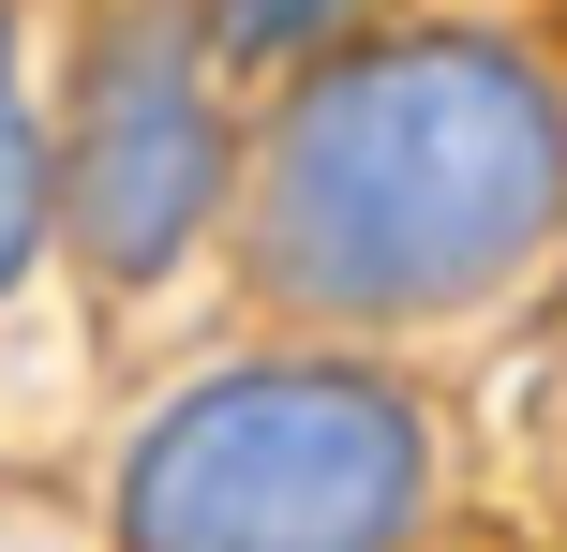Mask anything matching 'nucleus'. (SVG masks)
I'll return each instance as SVG.
<instances>
[{"label": "nucleus", "instance_id": "f257e3e1", "mask_svg": "<svg viewBox=\"0 0 567 552\" xmlns=\"http://www.w3.org/2000/svg\"><path fill=\"white\" fill-rule=\"evenodd\" d=\"M567 209V119L508 45H373L284 105L269 149V284L313 314H449L493 299Z\"/></svg>", "mask_w": 567, "mask_h": 552}, {"label": "nucleus", "instance_id": "f03ea898", "mask_svg": "<svg viewBox=\"0 0 567 552\" xmlns=\"http://www.w3.org/2000/svg\"><path fill=\"white\" fill-rule=\"evenodd\" d=\"M433 493L419 404L329 358H255L209 374L195 404L150 418L135 478H120V538L135 552H389Z\"/></svg>", "mask_w": 567, "mask_h": 552}, {"label": "nucleus", "instance_id": "7ed1b4c3", "mask_svg": "<svg viewBox=\"0 0 567 552\" xmlns=\"http://www.w3.org/2000/svg\"><path fill=\"white\" fill-rule=\"evenodd\" d=\"M209 179H225V135H209L195 60H179L165 30H150V45H105L90 119H75V239L120 269V284H150V269L195 239Z\"/></svg>", "mask_w": 567, "mask_h": 552}, {"label": "nucleus", "instance_id": "20e7f679", "mask_svg": "<svg viewBox=\"0 0 567 552\" xmlns=\"http://www.w3.org/2000/svg\"><path fill=\"white\" fill-rule=\"evenodd\" d=\"M45 239V149H30V90H16V45H0V284L30 269Z\"/></svg>", "mask_w": 567, "mask_h": 552}, {"label": "nucleus", "instance_id": "39448f33", "mask_svg": "<svg viewBox=\"0 0 567 552\" xmlns=\"http://www.w3.org/2000/svg\"><path fill=\"white\" fill-rule=\"evenodd\" d=\"M329 15H343V0H225V45L269 60V45H299V30H329Z\"/></svg>", "mask_w": 567, "mask_h": 552}]
</instances>
